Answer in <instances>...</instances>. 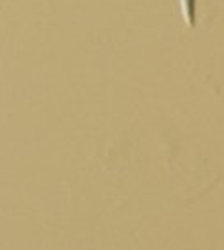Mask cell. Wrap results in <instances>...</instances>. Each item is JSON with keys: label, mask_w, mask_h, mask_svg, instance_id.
I'll list each match as a JSON object with an SVG mask.
<instances>
[{"label": "cell", "mask_w": 224, "mask_h": 250, "mask_svg": "<svg viewBox=\"0 0 224 250\" xmlns=\"http://www.w3.org/2000/svg\"><path fill=\"white\" fill-rule=\"evenodd\" d=\"M181 15L189 27L196 25V15H198V0H180Z\"/></svg>", "instance_id": "6da1fadb"}]
</instances>
